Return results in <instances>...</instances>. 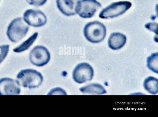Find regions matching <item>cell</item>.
I'll return each mask as SVG.
<instances>
[{"mask_svg": "<svg viewBox=\"0 0 158 117\" xmlns=\"http://www.w3.org/2000/svg\"><path fill=\"white\" fill-rule=\"evenodd\" d=\"M106 32L104 25L98 21L87 23L83 29V33L85 38L93 43H98L103 41L106 37Z\"/></svg>", "mask_w": 158, "mask_h": 117, "instance_id": "cell-1", "label": "cell"}, {"mask_svg": "<svg viewBox=\"0 0 158 117\" xmlns=\"http://www.w3.org/2000/svg\"><path fill=\"white\" fill-rule=\"evenodd\" d=\"M29 28V25L22 18H16L11 22L8 27L7 36L11 41L18 42L26 35Z\"/></svg>", "mask_w": 158, "mask_h": 117, "instance_id": "cell-2", "label": "cell"}, {"mask_svg": "<svg viewBox=\"0 0 158 117\" xmlns=\"http://www.w3.org/2000/svg\"><path fill=\"white\" fill-rule=\"evenodd\" d=\"M20 84L29 88L38 87L42 84L43 78L41 73L36 70L27 69L21 70L17 76Z\"/></svg>", "mask_w": 158, "mask_h": 117, "instance_id": "cell-3", "label": "cell"}, {"mask_svg": "<svg viewBox=\"0 0 158 117\" xmlns=\"http://www.w3.org/2000/svg\"><path fill=\"white\" fill-rule=\"evenodd\" d=\"M131 5V3L127 1L113 2L103 9L99 16L100 18L106 19L116 17L125 13Z\"/></svg>", "mask_w": 158, "mask_h": 117, "instance_id": "cell-4", "label": "cell"}, {"mask_svg": "<svg viewBox=\"0 0 158 117\" xmlns=\"http://www.w3.org/2000/svg\"><path fill=\"white\" fill-rule=\"evenodd\" d=\"M101 7V4L96 0H80L78 2L76 12L82 18H90Z\"/></svg>", "mask_w": 158, "mask_h": 117, "instance_id": "cell-5", "label": "cell"}, {"mask_svg": "<svg viewBox=\"0 0 158 117\" xmlns=\"http://www.w3.org/2000/svg\"><path fill=\"white\" fill-rule=\"evenodd\" d=\"M50 57V53L46 47L37 45L31 51L29 59L32 64L40 67L47 64L49 61Z\"/></svg>", "mask_w": 158, "mask_h": 117, "instance_id": "cell-6", "label": "cell"}, {"mask_svg": "<svg viewBox=\"0 0 158 117\" xmlns=\"http://www.w3.org/2000/svg\"><path fill=\"white\" fill-rule=\"evenodd\" d=\"M94 74L92 66L87 63H81L77 64L73 72V77L77 83L82 84L91 80Z\"/></svg>", "mask_w": 158, "mask_h": 117, "instance_id": "cell-7", "label": "cell"}, {"mask_svg": "<svg viewBox=\"0 0 158 117\" xmlns=\"http://www.w3.org/2000/svg\"><path fill=\"white\" fill-rule=\"evenodd\" d=\"M23 19L28 25L35 27L42 26L47 22L46 15L38 10H27L23 14Z\"/></svg>", "mask_w": 158, "mask_h": 117, "instance_id": "cell-8", "label": "cell"}, {"mask_svg": "<svg viewBox=\"0 0 158 117\" xmlns=\"http://www.w3.org/2000/svg\"><path fill=\"white\" fill-rule=\"evenodd\" d=\"M20 84L18 80L8 77L0 79V95H17L21 91Z\"/></svg>", "mask_w": 158, "mask_h": 117, "instance_id": "cell-9", "label": "cell"}, {"mask_svg": "<svg viewBox=\"0 0 158 117\" xmlns=\"http://www.w3.org/2000/svg\"><path fill=\"white\" fill-rule=\"evenodd\" d=\"M79 0H56L57 7L64 15L69 16L77 14L76 8Z\"/></svg>", "mask_w": 158, "mask_h": 117, "instance_id": "cell-10", "label": "cell"}, {"mask_svg": "<svg viewBox=\"0 0 158 117\" xmlns=\"http://www.w3.org/2000/svg\"><path fill=\"white\" fill-rule=\"evenodd\" d=\"M127 37L125 35L119 32L112 33L108 41L109 47L114 50L121 49L125 44Z\"/></svg>", "mask_w": 158, "mask_h": 117, "instance_id": "cell-11", "label": "cell"}, {"mask_svg": "<svg viewBox=\"0 0 158 117\" xmlns=\"http://www.w3.org/2000/svg\"><path fill=\"white\" fill-rule=\"evenodd\" d=\"M79 90L84 94L93 95H100L106 93L104 87L101 85L97 83L89 84L80 88Z\"/></svg>", "mask_w": 158, "mask_h": 117, "instance_id": "cell-12", "label": "cell"}, {"mask_svg": "<svg viewBox=\"0 0 158 117\" xmlns=\"http://www.w3.org/2000/svg\"><path fill=\"white\" fill-rule=\"evenodd\" d=\"M143 86L145 89L149 93L155 95L158 92V80L152 76L146 78L144 80Z\"/></svg>", "mask_w": 158, "mask_h": 117, "instance_id": "cell-13", "label": "cell"}, {"mask_svg": "<svg viewBox=\"0 0 158 117\" xmlns=\"http://www.w3.org/2000/svg\"><path fill=\"white\" fill-rule=\"evenodd\" d=\"M38 35V32L35 33L27 40L14 49L13 51L15 52L19 53L28 49L36 40Z\"/></svg>", "mask_w": 158, "mask_h": 117, "instance_id": "cell-14", "label": "cell"}, {"mask_svg": "<svg viewBox=\"0 0 158 117\" xmlns=\"http://www.w3.org/2000/svg\"><path fill=\"white\" fill-rule=\"evenodd\" d=\"M158 53H152L147 59V65L151 70L157 74L158 73Z\"/></svg>", "mask_w": 158, "mask_h": 117, "instance_id": "cell-15", "label": "cell"}, {"mask_svg": "<svg viewBox=\"0 0 158 117\" xmlns=\"http://www.w3.org/2000/svg\"><path fill=\"white\" fill-rule=\"evenodd\" d=\"M9 45H3L0 46V64L6 57L9 51Z\"/></svg>", "mask_w": 158, "mask_h": 117, "instance_id": "cell-16", "label": "cell"}, {"mask_svg": "<svg viewBox=\"0 0 158 117\" xmlns=\"http://www.w3.org/2000/svg\"><path fill=\"white\" fill-rule=\"evenodd\" d=\"M145 27L148 30L154 32L157 35V23L153 22L148 23L145 25Z\"/></svg>", "mask_w": 158, "mask_h": 117, "instance_id": "cell-17", "label": "cell"}, {"mask_svg": "<svg viewBox=\"0 0 158 117\" xmlns=\"http://www.w3.org/2000/svg\"><path fill=\"white\" fill-rule=\"evenodd\" d=\"M29 4L35 6H39L43 5L47 0H26Z\"/></svg>", "mask_w": 158, "mask_h": 117, "instance_id": "cell-18", "label": "cell"}]
</instances>
